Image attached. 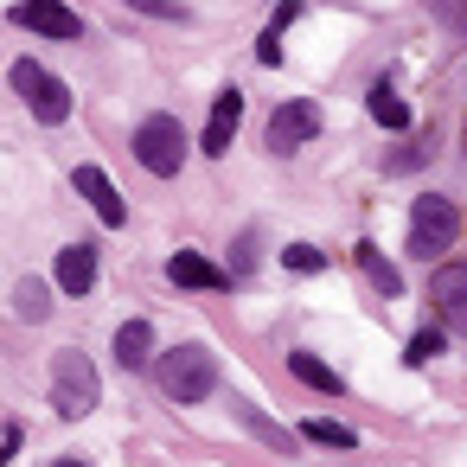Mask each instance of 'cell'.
<instances>
[{
    "label": "cell",
    "instance_id": "cell-1",
    "mask_svg": "<svg viewBox=\"0 0 467 467\" xmlns=\"http://www.w3.org/2000/svg\"><path fill=\"white\" fill-rule=\"evenodd\" d=\"M154 384H161V397H173V403H199V397L218 390V358H212L205 346H167V352L154 358Z\"/></svg>",
    "mask_w": 467,
    "mask_h": 467
},
{
    "label": "cell",
    "instance_id": "cell-13",
    "mask_svg": "<svg viewBox=\"0 0 467 467\" xmlns=\"http://www.w3.org/2000/svg\"><path fill=\"white\" fill-rule=\"evenodd\" d=\"M116 365H154V327H148V320H122V333H116Z\"/></svg>",
    "mask_w": 467,
    "mask_h": 467
},
{
    "label": "cell",
    "instance_id": "cell-12",
    "mask_svg": "<svg viewBox=\"0 0 467 467\" xmlns=\"http://www.w3.org/2000/svg\"><path fill=\"white\" fill-rule=\"evenodd\" d=\"M52 282H58V295H90V288H97V250H90V244H71V250H58V269H52Z\"/></svg>",
    "mask_w": 467,
    "mask_h": 467
},
{
    "label": "cell",
    "instance_id": "cell-19",
    "mask_svg": "<svg viewBox=\"0 0 467 467\" xmlns=\"http://www.w3.org/2000/svg\"><path fill=\"white\" fill-rule=\"evenodd\" d=\"M237 416H244V429H250V435H263V441H269V448H295V435H288V429H275V422H269V416H256V410H250V403H244V410H237Z\"/></svg>",
    "mask_w": 467,
    "mask_h": 467
},
{
    "label": "cell",
    "instance_id": "cell-9",
    "mask_svg": "<svg viewBox=\"0 0 467 467\" xmlns=\"http://www.w3.org/2000/svg\"><path fill=\"white\" fill-rule=\"evenodd\" d=\"M237 122H244V90L231 84V90H218V103H212V116H205V135H199L205 161H218V154L237 141Z\"/></svg>",
    "mask_w": 467,
    "mask_h": 467
},
{
    "label": "cell",
    "instance_id": "cell-11",
    "mask_svg": "<svg viewBox=\"0 0 467 467\" xmlns=\"http://www.w3.org/2000/svg\"><path fill=\"white\" fill-rule=\"evenodd\" d=\"M167 275H173L180 288H231V269H218L205 250H173V256H167Z\"/></svg>",
    "mask_w": 467,
    "mask_h": 467
},
{
    "label": "cell",
    "instance_id": "cell-25",
    "mask_svg": "<svg viewBox=\"0 0 467 467\" xmlns=\"http://www.w3.org/2000/svg\"><path fill=\"white\" fill-rule=\"evenodd\" d=\"M135 14H154V20H186V7H173V0H129Z\"/></svg>",
    "mask_w": 467,
    "mask_h": 467
},
{
    "label": "cell",
    "instance_id": "cell-21",
    "mask_svg": "<svg viewBox=\"0 0 467 467\" xmlns=\"http://www.w3.org/2000/svg\"><path fill=\"white\" fill-rule=\"evenodd\" d=\"M441 346H448V333H441V327H429V333H416V339L403 346V365H422V358H435Z\"/></svg>",
    "mask_w": 467,
    "mask_h": 467
},
{
    "label": "cell",
    "instance_id": "cell-20",
    "mask_svg": "<svg viewBox=\"0 0 467 467\" xmlns=\"http://www.w3.org/2000/svg\"><path fill=\"white\" fill-rule=\"evenodd\" d=\"M282 263H288L295 275H320V269H327V256H320L314 244H288V250H282Z\"/></svg>",
    "mask_w": 467,
    "mask_h": 467
},
{
    "label": "cell",
    "instance_id": "cell-22",
    "mask_svg": "<svg viewBox=\"0 0 467 467\" xmlns=\"http://www.w3.org/2000/svg\"><path fill=\"white\" fill-rule=\"evenodd\" d=\"M429 14H435L454 39H467V0H429Z\"/></svg>",
    "mask_w": 467,
    "mask_h": 467
},
{
    "label": "cell",
    "instance_id": "cell-6",
    "mask_svg": "<svg viewBox=\"0 0 467 467\" xmlns=\"http://www.w3.org/2000/svg\"><path fill=\"white\" fill-rule=\"evenodd\" d=\"M429 307H435L441 333H461V339H467V263H441V269H435Z\"/></svg>",
    "mask_w": 467,
    "mask_h": 467
},
{
    "label": "cell",
    "instance_id": "cell-14",
    "mask_svg": "<svg viewBox=\"0 0 467 467\" xmlns=\"http://www.w3.org/2000/svg\"><path fill=\"white\" fill-rule=\"evenodd\" d=\"M352 263L371 275V288H378V295H403V275L390 269V256H384L378 244H358V250H352Z\"/></svg>",
    "mask_w": 467,
    "mask_h": 467
},
{
    "label": "cell",
    "instance_id": "cell-29",
    "mask_svg": "<svg viewBox=\"0 0 467 467\" xmlns=\"http://www.w3.org/2000/svg\"><path fill=\"white\" fill-rule=\"evenodd\" d=\"M461 154H467V122H461Z\"/></svg>",
    "mask_w": 467,
    "mask_h": 467
},
{
    "label": "cell",
    "instance_id": "cell-30",
    "mask_svg": "<svg viewBox=\"0 0 467 467\" xmlns=\"http://www.w3.org/2000/svg\"><path fill=\"white\" fill-rule=\"evenodd\" d=\"M58 467H84V461H58Z\"/></svg>",
    "mask_w": 467,
    "mask_h": 467
},
{
    "label": "cell",
    "instance_id": "cell-10",
    "mask_svg": "<svg viewBox=\"0 0 467 467\" xmlns=\"http://www.w3.org/2000/svg\"><path fill=\"white\" fill-rule=\"evenodd\" d=\"M71 186H78V199H90V205H97V218H103L109 231H122V224H129V205H122V192H116V180H109L103 167H78V173H71Z\"/></svg>",
    "mask_w": 467,
    "mask_h": 467
},
{
    "label": "cell",
    "instance_id": "cell-4",
    "mask_svg": "<svg viewBox=\"0 0 467 467\" xmlns=\"http://www.w3.org/2000/svg\"><path fill=\"white\" fill-rule=\"evenodd\" d=\"M135 161H141L148 173L173 180V173L186 167V129H180L173 116H148V122L135 129Z\"/></svg>",
    "mask_w": 467,
    "mask_h": 467
},
{
    "label": "cell",
    "instance_id": "cell-26",
    "mask_svg": "<svg viewBox=\"0 0 467 467\" xmlns=\"http://www.w3.org/2000/svg\"><path fill=\"white\" fill-rule=\"evenodd\" d=\"M256 58H263V65H282V39L263 33V39H256Z\"/></svg>",
    "mask_w": 467,
    "mask_h": 467
},
{
    "label": "cell",
    "instance_id": "cell-3",
    "mask_svg": "<svg viewBox=\"0 0 467 467\" xmlns=\"http://www.w3.org/2000/svg\"><path fill=\"white\" fill-rule=\"evenodd\" d=\"M454 237H461V212H454V199L422 192V199L410 205V256L429 263V256H441Z\"/></svg>",
    "mask_w": 467,
    "mask_h": 467
},
{
    "label": "cell",
    "instance_id": "cell-8",
    "mask_svg": "<svg viewBox=\"0 0 467 467\" xmlns=\"http://www.w3.org/2000/svg\"><path fill=\"white\" fill-rule=\"evenodd\" d=\"M7 20L39 33V39H78L84 33V20L65 7V0H20V7H7Z\"/></svg>",
    "mask_w": 467,
    "mask_h": 467
},
{
    "label": "cell",
    "instance_id": "cell-28",
    "mask_svg": "<svg viewBox=\"0 0 467 467\" xmlns=\"http://www.w3.org/2000/svg\"><path fill=\"white\" fill-rule=\"evenodd\" d=\"M14 454H20V429H14V422H7V435H0V467H7V461H14Z\"/></svg>",
    "mask_w": 467,
    "mask_h": 467
},
{
    "label": "cell",
    "instance_id": "cell-23",
    "mask_svg": "<svg viewBox=\"0 0 467 467\" xmlns=\"http://www.w3.org/2000/svg\"><path fill=\"white\" fill-rule=\"evenodd\" d=\"M250 269H256V231H237V244H231V282L250 275Z\"/></svg>",
    "mask_w": 467,
    "mask_h": 467
},
{
    "label": "cell",
    "instance_id": "cell-2",
    "mask_svg": "<svg viewBox=\"0 0 467 467\" xmlns=\"http://www.w3.org/2000/svg\"><path fill=\"white\" fill-rule=\"evenodd\" d=\"M97 397H103L97 365H90L78 346H65V352L52 358V410H58V416H90Z\"/></svg>",
    "mask_w": 467,
    "mask_h": 467
},
{
    "label": "cell",
    "instance_id": "cell-15",
    "mask_svg": "<svg viewBox=\"0 0 467 467\" xmlns=\"http://www.w3.org/2000/svg\"><path fill=\"white\" fill-rule=\"evenodd\" d=\"M288 371H295L307 390H327V397H339V390H346V378H339L327 358H314V352H295V358H288Z\"/></svg>",
    "mask_w": 467,
    "mask_h": 467
},
{
    "label": "cell",
    "instance_id": "cell-7",
    "mask_svg": "<svg viewBox=\"0 0 467 467\" xmlns=\"http://www.w3.org/2000/svg\"><path fill=\"white\" fill-rule=\"evenodd\" d=\"M320 135V109L307 103V97H295V103H282L275 116H269V154H295V148H307Z\"/></svg>",
    "mask_w": 467,
    "mask_h": 467
},
{
    "label": "cell",
    "instance_id": "cell-27",
    "mask_svg": "<svg viewBox=\"0 0 467 467\" xmlns=\"http://www.w3.org/2000/svg\"><path fill=\"white\" fill-rule=\"evenodd\" d=\"M295 20H301V7H295V0H282V7H275V26H269V33L282 39V26H295Z\"/></svg>",
    "mask_w": 467,
    "mask_h": 467
},
{
    "label": "cell",
    "instance_id": "cell-16",
    "mask_svg": "<svg viewBox=\"0 0 467 467\" xmlns=\"http://www.w3.org/2000/svg\"><path fill=\"white\" fill-rule=\"evenodd\" d=\"M371 116H378L384 129H410V122H416V116H410V103L397 97V84H390V78H378V84H371Z\"/></svg>",
    "mask_w": 467,
    "mask_h": 467
},
{
    "label": "cell",
    "instance_id": "cell-24",
    "mask_svg": "<svg viewBox=\"0 0 467 467\" xmlns=\"http://www.w3.org/2000/svg\"><path fill=\"white\" fill-rule=\"evenodd\" d=\"M422 154H429V141H416V148H390L384 167H390V173H410V167H422Z\"/></svg>",
    "mask_w": 467,
    "mask_h": 467
},
{
    "label": "cell",
    "instance_id": "cell-5",
    "mask_svg": "<svg viewBox=\"0 0 467 467\" xmlns=\"http://www.w3.org/2000/svg\"><path fill=\"white\" fill-rule=\"evenodd\" d=\"M14 90L26 97V109H33L39 122H65V116H71V90H65L39 58H20V65H14Z\"/></svg>",
    "mask_w": 467,
    "mask_h": 467
},
{
    "label": "cell",
    "instance_id": "cell-18",
    "mask_svg": "<svg viewBox=\"0 0 467 467\" xmlns=\"http://www.w3.org/2000/svg\"><path fill=\"white\" fill-rule=\"evenodd\" d=\"M14 301H20V314H26V320H46L52 288H46V282H20V288H14Z\"/></svg>",
    "mask_w": 467,
    "mask_h": 467
},
{
    "label": "cell",
    "instance_id": "cell-17",
    "mask_svg": "<svg viewBox=\"0 0 467 467\" xmlns=\"http://www.w3.org/2000/svg\"><path fill=\"white\" fill-rule=\"evenodd\" d=\"M307 441H320V448H358V435L346 429V422H320V416H307V429H301Z\"/></svg>",
    "mask_w": 467,
    "mask_h": 467
}]
</instances>
